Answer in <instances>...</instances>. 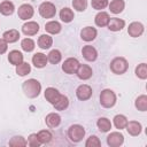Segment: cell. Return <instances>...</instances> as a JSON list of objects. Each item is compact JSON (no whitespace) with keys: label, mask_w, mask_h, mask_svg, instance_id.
I'll return each instance as SVG.
<instances>
[{"label":"cell","mask_w":147,"mask_h":147,"mask_svg":"<svg viewBox=\"0 0 147 147\" xmlns=\"http://www.w3.org/2000/svg\"><path fill=\"white\" fill-rule=\"evenodd\" d=\"M22 90L24 92V94L28 96V98H37L40 92H41V84L37 80V79H33V78H30L28 80H25L22 85Z\"/></svg>","instance_id":"6da1fadb"},{"label":"cell","mask_w":147,"mask_h":147,"mask_svg":"<svg viewBox=\"0 0 147 147\" xmlns=\"http://www.w3.org/2000/svg\"><path fill=\"white\" fill-rule=\"evenodd\" d=\"M100 103L105 108L114 107L115 103H116V94L109 88L102 90L101 93H100Z\"/></svg>","instance_id":"7a4b0ae2"},{"label":"cell","mask_w":147,"mask_h":147,"mask_svg":"<svg viewBox=\"0 0 147 147\" xmlns=\"http://www.w3.org/2000/svg\"><path fill=\"white\" fill-rule=\"evenodd\" d=\"M85 137V130L79 124H74L68 129V138L72 142H79Z\"/></svg>","instance_id":"3957f363"},{"label":"cell","mask_w":147,"mask_h":147,"mask_svg":"<svg viewBox=\"0 0 147 147\" xmlns=\"http://www.w3.org/2000/svg\"><path fill=\"white\" fill-rule=\"evenodd\" d=\"M129 68V63L124 57H115L110 62V70L116 75H123L126 72Z\"/></svg>","instance_id":"277c9868"},{"label":"cell","mask_w":147,"mask_h":147,"mask_svg":"<svg viewBox=\"0 0 147 147\" xmlns=\"http://www.w3.org/2000/svg\"><path fill=\"white\" fill-rule=\"evenodd\" d=\"M39 14L44 18H52L56 14V8L52 2L45 1L39 6Z\"/></svg>","instance_id":"5b68a950"},{"label":"cell","mask_w":147,"mask_h":147,"mask_svg":"<svg viewBox=\"0 0 147 147\" xmlns=\"http://www.w3.org/2000/svg\"><path fill=\"white\" fill-rule=\"evenodd\" d=\"M33 14H34V9L29 3H23L17 9V15L23 21H28L29 18H31L33 16Z\"/></svg>","instance_id":"8992f818"},{"label":"cell","mask_w":147,"mask_h":147,"mask_svg":"<svg viewBox=\"0 0 147 147\" xmlns=\"http://www.w3.org/2000/svg\"><path fill=\"white\" fill-rule=\"evenodd\" d=\"M78 65H79V61L77 59L68 57L67 60H64V62L62 64V70L68 75H72V74H76Z\"/></svg>","instance_id":"52a82bcc"},{"label":"cell","mask_w":147,"mask_h":147,"mask_svg":"<svg viewBox=\"0 0 147 147\" xmlns=\"http://www.w3.org/2000/svg\"><path fill=\"white\" fill-rule=\"evenodd\" d=\"M76 95L80 101H86L92 96V87L86 84H82L76 90Z\"/></svg>","instance_id":"ba28073f"},{"label":"cell","mask_w":147,"mask_h":147,"mask_svg":"<svg viewBox=\"0 0 147 147\" xmlns=\"http://www.w3.org/2000/svg\"><path fill=\"white\" fill-rule=\"evenodd\" d=\"M124 142V136L121 132H111L107 137V144L110 147H119Z\"/></svg>","instance_id":"9c48e42d"},{"label":"cell","mask_w":147,"mask_h":147,"mask_svg":"<svg viewBox=\"0 0 147 147\" xmlns=\"http://www.w3.org/2000/svg\"><path fill=\"white\" fill-rule=\"evenodd\" d=\"M92 68L87 64H80L78 65L77 70H76V75L79 79H83V80H86V79H90L92 77Z\"/></svg>","instance_id":"30bf717a"},{"label":"cell","mask_w":147,"mask_h":147,"mask_svg":"<svg viewBox=\"0 0 147 147\" xmlns=\"http://www.w3.org/2000/svg\"><path fill=\"white\" fill-rule=\"evenodd\" d=\"M22 31L25 36H34L39 31V24L34 21H29V22L23 24Z\"/></svg>","instance_id":"8fae6325"},{"label":"cell","mask_w":147,"mask_h":147,"mask_svg":"<svg viewBox=\"0 0 147 147\" xmlns=\"http://www.w3.org/2000/svg\"><path fill=\"white\" fill-rule=\"evenodd\" d=\"M96 34H98L96 29L92 28V26H85L80 31V38L84 41H92V40H94Z\"/></svg>","instance_id":"7c38bea8"},{"label":"cell","mask_w":147,"mask_h":147,"mask_svg":"<svg viewBox=\"0 0 147 147\" xmlns=\"http://www.w3.org/2000/svg\"><path fill=\"white\" fill-rule=\"evenodd\" d=\"M82 54H83V57L86 60V61H90V62H93L96 60L98 57V52L96 49L91 46V45H86L83 47L82 49Z\"/></svg>","instance_id":"4fadbf2b"},{"label":"cell","mask_w":147,"mask_h":147,"mask_svg":"<svg viewBox=\"0 0 147 147\" xmlns=\"http://www.w3.org/2000/svg\"><path fill=\"white\" fill-rule=\"evenodd\" d=\"M127 33L131 37H133V38L140 37L144 33V25H142V23H140V22H132L129 25V28H127Z\"/></svg>","instance_id":"5bb4252c"},{"label":"cell","mask_w":147,"mask_h":147,"mask_svg":"<svg viewBox=\"0 0 147 147\" xmlns=\"http://www.w3.org/2000/svg\"><path fill=\"white\" fill-rule=\"evenodd\" d=\"M125 129H126V131H127V133H129L130 136L137 137V136H139V134L141 133L142 126H141V124H140L139 122H137V121H130V122L127 121V124H126Z\"/></svg>","instance_id":"9a60e30c"},{"label":"cell","mask_w":147,"mask_h":147,"mask_svg":"<svg viewBox=\"0 0 147 147\" xmlns=\"http://www.w3.org/2000/svg\"><path fill=\"white\" fill-rule=\"evenodd\" d=\"M46 125L51 129H55L61 124V116L56 113H49L45 118Z\"/></svg>","instance_id":"2e32d148"},{"label":"cell","mask_w":147,"mask_h":147,"mask_svg":"<svg viewBox=\"0 0 147 147\" xmlns=\"http://www.w3.org/2000/svg\"><path fill=\"white\" fill-rule=\"evenodd\" d=\"M107 26H108V29L110 31L116 32V31H121L125 26V22L123 20H121V18L113 17V18H109V22H108Z\"/></svg>","instance_id":"e0dca14e"},{"label":"cell","mask_w":147,"mask_h":147,"mask_svg":"<svg viewBox=\"0 0 147 147\" xmlns=\"http://www.w3.org/2000/svg\"><path fill=\"white\" fill-rule=\"evenodd\" d=\"M60 95H61L60 92L54 87H47L45 90V98L51 105H54L57 101V99L60 98Z\"/></svg>","instance_id":"ac0fdd59"},{"label":"cell","mask_w":147,"mask_h":147,"mask_svg":"<svg viewBox=\"0 0 147 147\" xmlns=\"http://www.w3.org/2000/svg\"><path fill=\"white\" fill-rule=\"evenodd\" d=\"M47 62H48L47 56L44 53H36L32 56V63L36 68H44L47 64Z\"/></svg>","instance_id":"d6986e66"},{"label":"cell","mask_w":147,"mask_h":147,"mask_svg":"<svg viewBox=\"0 0 147 147\" xmlns=\"http://www.w3.org/2000/svg\"><path fill=\"white\" fill-rule=\"evenodd\" d=\"M2 38L8 42V44H11V42H16L18 39H20V32L15 29H10V30H7L3 32L2 34Z\"/></svg>","instance_id":"ffe728a7"},{"label":"cell","mask_w":147,"mask_h":147,"mask_svg":"<svg viewBox=\"0 0 147 147\" xmlns=\"http://www.w3.org/2000/svg\"><path fill=\"white\" fill-rule=\"evenodd\" d=\"M8 61H9L10 64L17 65V64L23 62V54L20 51H16V49L10 51L9 54H8Z\"/></svg>","instance_id":"44dd1931"},{"label":"cell","mask_w":147,"mask_h":147,"mask_svg":"<svg viewBox=\"0 0 147 147\" xmlns=\"http://www.w3.org/2000/svg\"><path fill=\"white\" fill-rule=\"evenodd\" d=\"M14 10H15V6H14V3L11 1L5 0V1H2L0 3V13L2 15L9 16V15H11L14 13Z\"/></svg>","instance_id":"7402d4cb"},{"label":"cell","mask_w":147,"mask_h":147,"mask_svg":"<svg viewBox=\"0 0 147 147\" xmlns=\"http://www.w3.org/2000/svg\"><path fill=\"white\" fill-rule=\"evenodd\" d=\"M109 14L106 13V11H99L96 15H95V18H94V22L98 26H106L109 22Z\"/></svg>","instance_id":"603a6c76"},{"label":"cell","mask_w":147,"mask_h":147,"mask_svg":"<svg viewBox=\"0 0 147 147\" xmlns=\"http://www.w3.org/2000/svg\"><path fill=\"white\" fill-rule=\"evenodd\" d=\"M108 6L113 14H119L123 11L125 7V2L124 0H113L110 3H108Z\"/></svg>","instance_id":"cb8c5ba5"},{"label":"cell","mask_w":147,"mask_h":147,"mask_svg":"<svg viewBox=\"0 0 147 147\" xmlns=\"http://www.w3.org/2000/svg\"><path fill=\"white\" fill-rule=\"evenodd\" d=\"M62 26L57 21H49L45 24V30L51 34H57L61 31Z\"/></svg>","instance_id":"d4e9b609"},{"label":"cell","mask_w":147,"mask_h":147,"mask_svg":"<svg viewBox=\"0 0 147 147\" xmlns=\"http://www.w3.org/2000/svg\"><path fill=\"white\" fill-rule=\"evenodd\" d=\"M74 17H75V14H74V11L70 8L65 7V8H62L61 9V11H60V18H61L62 22L70 23L74 20Z\"/></svg>","instance_id":"484cf974"},{"label":"cell","mask_w":147,"mask_h":147,"mask_svg":"<svg viewBox=\"0 0 147 147\" xmlns=\"http://www.w3.org/2000/svg\"><path fill=\"white\" fill-rule=\"evenodd\" d=\"M53 44V39L48 34H41L38 39V46L41 49H48Z\"/></svg>","instance_id":"4316f807"},{"label":"cell","mask_w":147,"mask_h":147,"mask_svg":"<svg viewBox=\"0 0 147 147\" xmlns=\"http://www.w3.org/2000/svg\"><path fill=\"white\" fill-rule=\"evenodd\" d=\"M96 125L99 127V131L103 132V133L110 131V129H111V122L106 117H100L96 122Z\"/></svg>","instance_id":"83f0119b"},{"label":"cell","mask_w":147,"mask_h":147,"mask_svg":"<svg viewBox=\"0 0 147 147\" xmlns=\"http://www.w3.org/2000/svg\"><path fill=\"white\" fill-rule=\"evenodd\" d=\"M53 106H54V108L56 110H64V109H67L68 106H69V99H68V96L61 94L60 98L57 99V101Z\"/></svg>","instance_id":"f1b7e54d"},{"label":"cell","mask_w":147,"mask_h":147,"mask_svg":"<svg viewBox=\"0 0 147 147\" xmlns=\"http://www.w3.org/2000/svg\"><path fill=\"white\" fill-rule=\"evenodd\" d=\"M126 124H127V118H126L124 115L118 114V115H116V116L114 117V125H115L116 129H118V130L125 129Z\"/></svg>","instance_id":"f546056e"},{"label":"cell","mask_w":147,"mask_h":147,"mask_svg":"<svg viewBox=\"0 0 147 147\" xmlns=\"http://www.w3.org/2000/svg\"><path fill=\"white\" fill-rule=\"evenodd\" d=\"M61 59H62V54L59 49H52L49 52V54L47 55V60L52 64H57L61 61Z\"/></svg>","instance_id":"4dcf8cb0"},{"label":"cell","mask_w":147,"mask_h":147,"mask_svg":"<svg viewBox=\"0 0 147 147\" xmlns=\"http://www.w3.org/2000/svg\"><path fill=\"white\" fill-rule=\"evenodd\" d=\"M134 106L138 110L140 111H146L147 110V96L145 94L142 95H139L137 99H136V102H134Z\"/></svg>","instance_id":"1f68e13d"},{"label":"cell","mask_w":147,"mask_h":147,"mask_svg":"<svg viewBox=\"0 0 147 147\" xmlns=\"http://www.w3.org/2000/svg\"><path fill=\"white\" fill-rule=\"evenodd\" d=\"M37 134H38V138H39L41 145L49 144V142L52 141V139H53V136H52V133H51L48 130H41V131H39Z\"/></svg>","instance_id":"d6a6232c"},{"label":"cell","mask_w":147,"mask_h":147,"mask_svg":"<svg viewBox=\"0 0 147 147\" xmlns=\"http://www.w3.org/2000/svg\"><path fill=\"white\" fill-rule=\"evenodd\" d=\"M30 71H31V67L28 62H22L16 65V74L18 76H26L28 74H30Z\"/></svg>","instance_id":"836d02e7"},{"label":"cell","mask_w":147,"mask_h":147,"mask_svg":"<svg viewBox=\"0 0 147 147\" xmlns=\"http://www.w3.org/2000/svg\"><path fill=\"white\" fill-rule=\"evenodd\" d=\"M8 144L9 146H13V147H22V146H26L28 141L22 136H14L13 138H10Z\"/></svg>","instance_id":"e575fe53"},{"label":"cell","mask_w":147,"mask_h":147,"mask_svg":"<svg viewBox=\"0 0 147 147\" xmlns=\"http://www.w3.org/2000/svg\"><path fill=\"white\" fill-rule=\"evenodd\" d=\"M21 47H22V49H23L24 52L30 53V52H32V51L34 49L36 44H34V41H33L31 38H24V39L21 41Z\"/></svg>","instance_id":"d590c367"},{"label":"cell","mask_w":147,"mask_h":147,"mask_svg":"<svg viewBox=\"0 0 147 147\" xmlns=\"http://www.w3.org/2000/svg\"><path fill=\"white\" fill-rule=\"evenodd\" d=\"M136 75L140 79H146L147 78V64L146 63H140L136 68Z\"/></svg>","instance_id":"8d00e7d4"},{"label":"cell","mask_w":147,"mask_h":147,"mask_svg":"<svg viewBox=\"0 0 147 147\" xmlns=\"http://www.w3.org/2000/svg\"><path fill=\"white\" fill-rule=\"evenodd\" d=\"M28 145L31 146V147H39L41 145V142H40L37 133H31L28 137Z\"/></svg>","instance_id":"74e56055"},{"label":"cell","mask_w":147,"mask_h":147,"mask_svg":"<svg viewBox=\"0 0 147 147\" xmlns=\"http://www.w3.org/2000/svg\"><path fill=\"white\" fill-rule=\"evenodd\" d=\"M85 146L86 147H99V146H101V141L96 136H91L87 138Z\"/></svg>","instance_id":"f35d334b"},{"label":"cell","mask_w":147,"mask_h":147,"mask_svg":"<svg viewBox=\"0 0 147 147\" xmlns=\"http://www.w3.org/2000/svg\"><path fill=\"white\" fill-rule=\"evenodd\" d=\"M72 7L78 11H84L87 7V0H72Z\"/></svg>","instance_id":"ab89813d"},{"label":"cell","mask_w":147,"mask_h":147,"mask_svg":"<svg viewBox=\"0 0 147 147\" xmlns=\"http://www.w3.org/2000/svg\"><path fill=\"white\" fill-rule=\"evenodd\" d=\"M108 0H92L91 1V5L94 9L96 10H101V9H105L107 6H108Z\"/></svg>","instance_id":"60d3db41"},{"label":"cell","mask_w":147,"mask_h":147,"mask_svg":"<svg viewBox=\"0 0 147 147\" xmlns=\"http://www.w3.org/2000/svg\"><path fill=\"white\" fill-rule=\"evenodd\" d=\"M8 49V42L3 39V38H0V55L1 54H5Z\"/></svg>","instance_id":"b9f144b4"}]
</instances>
